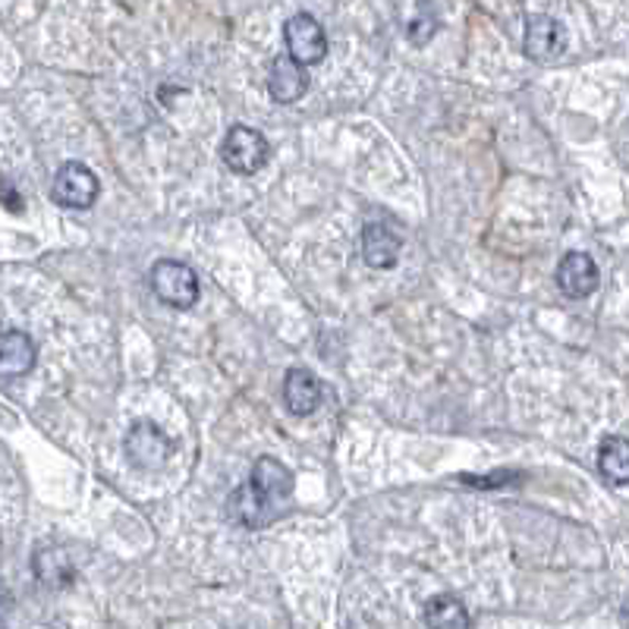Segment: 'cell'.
Wrapping results in <instances>:
<instances>
[{"instance_id": "15", "label": "cell", "mask_w": 629, "mask_h": 629, "mask_svg": "<svg viewBox=\"0 0 629 629\" xmlns=\"http://www.w3.org/2000/svg\"><path fill=\"white\" fill-rule=\"evenodd\" d=\"M429 629H469V610L454 595H437L425 608Z\"/></svg>"}, {"instance_id": "17", "label": "cell", "mask_w": 629, "mask_h": 629, "mask_svg": "<svg viewBox=\"0 0 629 629\" xmlns=\"http://www.w3.org/2000/svg\"><path fill=\"white\" fill-rule=\"evenodd\" d=\"M3 601H7V595H3V588H0V610H3Z\"/></svg>"}, {"instance_id": "4", "label": "cell", "mask_w": 629, "mask_h": 629, "mask_svg": "<svg viewBox=\"0 0 629 629\" xmlns=\"http://www.w3.org/2000/svg\"><path fill=\"white\" fill-rule=\"evenodd\" d=\"M283 42L290 51V61L300 66H315L327 57V35L322 22L308 13H296L283 25Z\"/></svg>"}, {"instance_id": "3", "label": "cell", "mask_w": 629, "mask_h": 629, "mask_svg": "<svg viewBox=\"0 0 629 629\" xmlns=\"http://www.w3.org/2000/svg\"><path fill=\"white\" fill-rule=\"evenodd\" d=\"M154 296L171 308H193L198 300V278L189 264L174 259L154 261L152 268Z\"/></svg>"}, {"instance_id": "10", "label": "cell", "mask_w": 629, "mask_h": 629, "mask_svg": "<svg viewBox=\"0 0 629 629\" xmlns=\"http://www.w3.org/2000/svg\"><path fill=\"white\" fill-rule=\"evenodd\" d=\"M283 403L293 415H312L322 406V381L308 369H290L283 378Z\"/></svg>"}, {"instance_id": "9", "label": "cell", "mask_w": 629, "mask_h": 629, "mask_svg": "<svg viewBox=\"0 0 629 629\" xmlns=\"http://www.w3.org/2000/svg\"><path fill=\"white\" fill-rule=\"evenodd\" d=\"M268 91L278 105H293L308 91V73L290 57H274L268 69Z\"/></svg>"}, {"instance_id": "12", "label": "cell", "mask_w": 629, "mask_h": 629, "mask_svg": "<svg viewBox=\"0 0 629 629\" xmlns=\"http://www.w3.org/2000/svg\"><path fill=\"white\" fill-rule=\"evenodd\" d=\"M35 369V344L22 330H3L0 334V375L20 378Z\"/></svg>"}, {"instance_id": "8", "label": "cell", "mask_w": 629, "mask_h": 629, "mask_svg": "<svg viewBox=\"0 0 629 629\" xmlns=\"http://www.w3.org/2000/svg\"><path fill=\"white\" fill-rule=\"evenodd\" d=\"M598 283H601V271L588 252H566L557 264V286L570 300H586L598 290Z\"/></svg>"}, {"instance_id": "11", "label": "cell", "mask_w": 629, "mask_h": 629, "mask_svg": "<svg viewBox=\"0 0 629 629\" xmlns=\"http://www.w3.org/2000/svg\"><path fill=\"white\" fill-rule=\"evenodd\" d=\"M400 249H403V239L393 234L388 224H378L371 220L362 230V256L369 261V268L378 271H388L400 261Z\"/></svg>"}, {"instance_id": "7", "label": "cell", "mask_w": 629, "mask_h": 629, "mask_svg": "<svg viewBox=\"0 0 629 629\" xmlns=\"http://www.w3.org/2000/svg\"><path fill=\"white\" fill-rule=\"evenodd\" d=\"M98 176L88 171L86 164L79 161H66L61 164V171L54 176V186H51V198L61 205V208H91L95 198H98Z\"/></svg>"}, {"instance_id": "14", "label": "cell", "mask_w": 629, "mask_h": 629, "mask_svg": "<svg viewBox=\"0 0 629 629\" xmlns=\"http://www.w3.org/2000/svg\"><path fill=\"white\" fill-rule=\"evenodd\" d=\"M32 564H35L39 583L47 588H61L73 579V564H69L66 551H61V547H42V551H35Z\"/></svg>"}, {"instance_id": "5", "label": "cell", "mask_w": 629, "mask_h": 629, "mask_svg": "<svg viewBox=\"0 0 629 629\" xmlns=\"http://www.w3.org/2000/svg\"><path fill=\"white\" fill-rule=\"evenodd\" d=\"M123 447H127V459L132 466L145 469V473L161 469L174 456V441L152 422H135L123 437Z\"/></svg>"}, {"instance_id": "1", "label": "cell", "mask_w": 629, "mask_h": 629, "mask_svg": "<svg viewBox=\"0 0 629 629\" xmlns=\"http://www.w3.org/2000/svg\"><path fill=\"white\" fill-rule=\"evenodd\" d=\"M293 495V473L274 456H259L249 481L230 498L234 520L246 529H264L281 517L283 500Z\"/></svg>"}, {"instance_id": "2", "label": "cell", "mask_w": 629, "mask_h": 629, "mask_svg": "<svg viewBox=\"0 0 629 629\" xmlns=\"http://www.w3.org/2000/svg\"><path fill=\"white\" fill-rule=\"evenodd\" d=\"M220 158H224V164L234 174L252 176L259 174L261 167L271 161V142L259 130H252V127H234V130L224 135Z\"/></svg>"}, {"instance_id": "16", "label": "cell", "mask_w": 629, "mask_h": 629, "mask_svg": "<svg viewBox=\"0 0 629 629\" xmlns=\"http://www.w3.org/2000/svg\"><path fill=\"white\" fill-rule=\"evenodd\" d=\"M434 32H437V20L429 7H415V20L406 22V39L415 44V47H425L432 42Z\"/></svg>"}, {"instance_id": "13", "label": "cell", "mask_w": 629, "mask_h": 629, "mask_svg": "<svg viewBox=\"0 0 629 629\" xmlns=\"http://www.w3.org/2000/svg\"><path fill=\"white\" fill-rule=\"evenodd\" d=\"M598 469L601 476L608 478L610 485L623 488L629 481V441L620 434H610L605 437L601 451H598Z\"/></svg>"}, {"instance_id": "6", "label": "cell", "mask_w": 629, "mask_h": 629, "mask_svg": "<svg viewBox=\"0 0 629 629\" xmlns=\"http://www.w3.org/2000/svg\"><path fill=\"white\" fill-rule=\"evenodd\" d=\"M566 44H570V32L557 17H547V13L529 17V25H525V57L529 61L557 64L566 54Z\"/></svg>"}]
</instances>
